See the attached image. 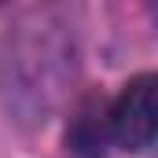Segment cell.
<instances>
[{
	"mask_svg": "<svg viewBox=\"0 0 158 158\" xmlns=\"http://www.w3.org/2000/svg\"><path fill=\"white\" fill-rule=\"evenodd\" d=\"M158 129V81L155 74H140L121 88L118 103L110 107V136L129 151L151 147Z\"/></svg>",
	"mask_w": 158,
	"mask_h": 158,
	"instance_id": "cell-1",
	"label": "cell"
},
{
	"mask_svg": "<svg viewBox=\"0 0 158 158\" xmlns=\"http://www.w3.org/2000/svg\"><path fill=\"white\" fill-rule=\"evenodd\" d=\"M107 136H110V110L103 107V99L81 103L77 118L70 125V147L77 155H96V151H103Z\"/></svg>",
	"mask_w": 158,
	"mask_h": 158,
	"instance_id": "cell-2",
	"label": "cell"
}]
</instances>
